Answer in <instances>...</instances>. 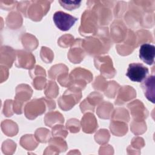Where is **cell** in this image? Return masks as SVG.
Returning a JSON list of instances; mask_svg holds the SVG:
<instances>
[{
	"instance_id": "7a4b0ae2",
	"label": "cell",
	"mask_w": 155,
	"mask_h": 155,
	"mask_svg": "<svg viewBox=\"0 0 155 155\" xmlns=\"http://www.w3.org/2000/svg\"><path fill=\"white\" fill-rule=\"evenodd\" d=\"M148 68L140 63L130 64L126 73L127 76L132 81L141 82L146 78Z\"/></svg>"
},
{
	"instance_id": "277c9868",
	"label": "cell",
	"mask_w": 155,
	"mask_h": 155,
	"mask_svg": "<svg viewBox=\"0 0 155 155\" xmlns=\"http://www.w3.org/2000/svg\"><path fill=\"white\" fill-rule=\"evenodd\" d=\"M142 87L147 99L154 103V76H150L145 79Z\"/></svg>"
},
{
	"instance_id": "5b68a950",
	"label": "cell",
	"mask_w": 155,
	"mask_h": 155,
	"mask_svg": "<svg viewBox=\"0 0 155 155\" xmlns=\"http://www.w3.org/2000/svg\"><path fill=\"white\" fill-rule=\"evenodd\" d=\"M59 2L62 7L68 10L78 8L81 2V1H59Z\"/></svg>"
},
{
	"instance_id": "6da1fadb",
	"label": "cell",
	"mask_w": 155,
	"mask_h": 155,
	"mask_svg": "<svg viewBox=\"0 0 155 155\" xmlns=\"http://www.w3.org/2000/svg\"><path fill=\"white\" fill-rule=\"evenodd\" d=\"M53 19L56 26L62 31L70 30L78 20V18L61 11L54 13Z\"/></svg>"
},
{
	"instance_id": "3957f363",
	"label": "cell",
	"mask_w": 155,
	"mask_h": 155,
	"mask_svg": "<svg viewBox=\"0 0 155 155\" xmlns=\"http://www.w3.org/2000/svg\"><path fill=\"white\" fill-rule=\"evenodd\" d=\"M155 55L154 45L145 43L140 45L139 49V58L145 64L152 65L154 63Z\"/></svg>"
}]
</instances>
